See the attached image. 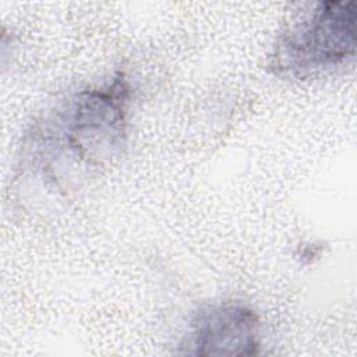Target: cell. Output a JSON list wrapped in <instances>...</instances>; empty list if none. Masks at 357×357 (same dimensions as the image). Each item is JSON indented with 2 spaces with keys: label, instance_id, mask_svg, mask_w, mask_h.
Segmentation results:
<instances>
[{
  "label": "cell",
  "instance_id": "7a4b0ae2",
  "mask_svg": "<svg viewBox=\"0 0 357 357\" xmlns=\"http://www.w3.org/2000/svg\"><path fill=\"white\" fill-rule=\"evenodd\" d=\"M356 3L315 1L303 6L278 35L269 70L284 79H308L347 64L356 54Z\"/></svg>",
  "mask_w": 357,
  "mask_h": 357
},
{
  "label": "cell",
  "instance_id": "6da1fadb",
  "mask_svg": "<svg viewBox=\"0 0 357 357\" xmlns=\"http://www.w3.org/2000/svg\"><path fill=\"white\" fill-rule=\"evenodd\" d=\"M131 86L124 73L49 106L22 137L13 192L28 212H54L124 153Z\"/></svg>",
  "mask_w": 357,
  "mask_h": 357
},
{
  "label": "cell",
  "instance_id": "3957f363",
  "mask_svg": "<svg viewBox=\"0 0 357 357\" xmlns=\"http://www.w3.org/2000/svg\"><path fill=\"white\" fill-rule=\"evenodd\" d=\"M183 346L195 356H254L261 346L258 315L238 300L205 304L192 314Z\"/></svg>",
  "mask_w": 357,
  "mask_h": 357
}]
</instances>
